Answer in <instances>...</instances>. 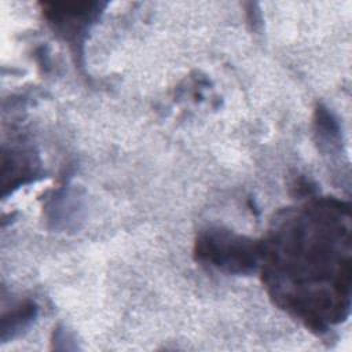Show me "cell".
<instances>
[{
	"label": "cell",
	"instance_id": "6da1fadb",
	"mask_svg": "<svg viewBox=\"0 0 352 352\" xmlns=\"http://www.w3.org/2000/svg\"><path fill=\"white\" fill-rule=\"evenodd\" d=\"M349 219L348 205L322 199L287 212L261 245L272 297L316 331H326L349 314Z\"/></svg>",
	"mask_w": 352,
	"mask_h": 352
},
{
	"label": "cell",
	"instance_id": "7a4b0ae2",
	"mask_svg": "<svg viewBox=\"0 0 352 352\" xmlns=\"http://www.w3.org/2000/svg\"><path fill=\"white\" fill-rule=\"evenodd\" d=\"M195 254L199 261L231 272L250 274L261 257V245L227 230L210 228L195 242Z\"/></svg>",
	"mask_w": 352,
	"mask_h": 352
},
{
	"label": "cell",
	"instance_id": "3957f363",
	"mask_svg": "<svg viewBox=\"0 0 352 352\" xmlns=\"http://www.w3.org/2000/svg\"><path fill=\"white\" fill-rule=\"evenodd\" d=\"M37 307L34 302L28 301L18 305L14 311L6 315L1 320V341L6 342L23 331L36 318Z\"/></svg>",
	"mask_w": 352,
	"mask_h": 352
}]
</instances>
